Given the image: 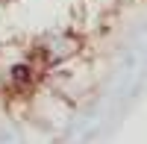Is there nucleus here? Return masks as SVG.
<instances>
[{"instance_id":"nucleus-1","label":"nucleus","mask_w":147,"mask_h":144,"mask_svg":"<svg viewBox=\"0 0 147 144\" xmlns=\"http://www.w3.org/2000/svg\"><path fill=\"white\" fill-rule=\"evenodd\" d=\"M82 50V38L71 30H53V32H44L32 41V50L30 56L38 62L44 71L59 68V65H68L71 59H77Z\"/></svg>"},{"instance_id":"nucleus-2","label":"nucleus","mask_w":147,"mask_h":144,"mask_svg":"<svg viewBox=\"0 0 147 144\" xmlns=\"http://www.w3.org/2000/svg\"><path fill=\"white\" fill-rule=\"evenodd\" d=\"M44 74V68L35 62L32 56L21 59V62H12L3 74H0V88H3L6 97H24L38 85V77Z\"/></svg>"}]
</instances>
